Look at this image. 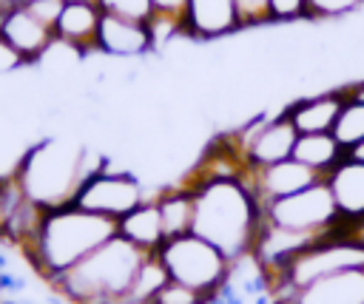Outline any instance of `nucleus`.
I'll return each mask as SVG.
<instances>
[{"label":"nucleus","mask_w":364,"mask_h":304,"mask_svg":"<svg viewBox=\"0 0 364 304\" xmlns=\"http://www.w3.org/2000/svg\"><path fill=\"white\" fill-rule=\"evenodd\" d=\"M185 185H191L196 196L193 233L216 244L230 261L247 256L262 224V205L250 188L242 179H202Z\"/></svg>","instance_id":"1"},{"label":"nucleus","mask_w":364,"mask_h":304,"mask_svg":"<svg viewBox=\"0 0 364 304\" xmlns=\"http://www.w3.org/2000/svg\"><path fill=\"white\" fill-rule=\"evenodd\" d=\"M114 236H117L114 219H105L71 202V205L46 210L34 241L23 253L34 264V270L46 281H51L60 273L80 264L85 256H91L97 247H102Z\"/></svg>","instance_id":"2"},{"label":"nucleus","mask_w":364,"mask_h":304,"mask_svg":"<svg viewBox=\"0 0 364 304\" xmlns=\"http://www.w3.org/2000/svg\"><path fill=\"white\" fill-rule=\"evenodd\" d=\"M82 148H85L82 142H74L65 136H48L28 145L20 153L11 173L23 196L43 210L71 205L77 190L85 182Z\"/></svg>","instance_id":"3"},{"label":"nucleus","mask_w":364,"mask_h":304,"mask_svg":"<svg viewBox=\"0 0 364 304\" xmlns=\"http://www.w3.org/2000/svg\"><path fill=\"white\" fill-rule=\"evenodd\" d=\"M145 256L148 253H142L117 233L114 239H108L102 247H97L91 256H85L80 264L60 273L48 284L71 304H111L128 293Z\"/></svg>","instance_id":"4"},{"label":"nucleus","mask_w":364,"mask_h":304,"mask_svg":"<svg viewBox=\"0 0 364 304\" xmlns=\"http://www.w3.org/2000/svg\"><path fill=\"white\" fill-rule=\"evenodd\" d=\"M159 259L165 261L173 281H182V284L199 290L210 301L225 290V284L230 278V259L216 244H210L208 239H202L196 233L168 239L159 247Z\"/></svg>","instance_id":"5"},{"label":"nucleus","mask_w":364,"mask_h":304,"mask_svg":"<svg viewBox=\"0 0 364 304\" xmlns=\"http://www.w3.org/2000/svg\"><path fill=\"white\" fill-rule=\"evenodd\" d=\"M347 270H364V247L355 244L350 236H344V230L338 227L333 236L310 244L296 259H290L279 273L264 276V287L270 278H282V281L304 290L321 278H330V276H338Z\"/></svg>","instance_id":"6"},{"label":"nucleus","mask_w":364,"mask_h":304,"mask_svg":"<svg viewBox=\"0 0 364 304\" xmlns=\"http://www.w3.org/2000/svg\"><path fill=\"white\" fill-rule=\"evenodd\" d=\"M262 219H267L279 227L313 233V236H330L341 227V213H338L336 199H333L324 179L293 193V196H284V199L264 205Z\"/></svg>","instance_id":"7"},{"label":"nucleus","mask_w":364,"mask_h":304,"mask_svg":"<svg viewBox=\"0 0 364 304\" xmlns=\"http://www.w3.org/2000/svg\"><path fill=\"white\" fill-rule=\"evenodd\" d=\"M148 196H151V190L145 188V182L134 170L108 165L105 170H100L88 182H82V188L74 196V205L119 222L125 213H131Z\"/></svg>","instance_id":"8"},{"label":"nucleus","mask_w":364,"mask_h":304,"mask_svg":"<svg viewBox=\"0 0 364 304\" xmlns=\"http://www.w3.org/2000/svg\"><path fill=\"white\" fill-rule=\"evenodd\" d=\"M324 176L316 173L313 168H307L304 162L299 159H282V162H273V165H262V168H250L245 170L242 182L250 188V193L256 196V202L264 207L276 199H284V196H293L316 182H321Z\"/></svg>","instance_id":"9"},{"label":"nucleus","mask_w":364,"mask_h":304,"mask_svg":"<svg viewBox=\"0 0 364 304\" xmlns=\"http://www.w3.org/2000/svg\"><path fill=\"white\" fill-rule=\"evenodd\" d=\"M0 37L9 40L23 57L28 65L40 63L46 57V51L54 45L57 34L48 23H43L34 11H28L23 3H11L3 9V17H0Z\"/></svg>","instance_id":"10"},{"label":"nucleus","mask_w":364,"mask_h":304,"mask_svg":"<svg viewBox=\"0 0 364 304\" xmlns=\"http://www.w3.org/2000/svg\"><path fill=\"white\" fill-rule=\"evenodd\" d=\"M154 51L151 31L145 20H131L119 14H102L100 37H97V54H105L111 60H139Z\"/></svg>","instance_id":"11"},{"label":"nucleus","mask_w":364,"mask_h":304,"mask_svg":"<svg viewBox=\"0 0 364 304\" xmlns=\"http://www.w3.org/2000/svg\"><path fill=\"white\" fill-rule=\"evenodd\" d=\"M236 0H188L185 31L191 40H222L242 31Z\"/></svg>","instance_id":"12"},{"label":"nucleus","mask_w":364,"mask_h":304,"mask_svg":"<svg viewBox=\"0 0 364 304\" xmlns=\"http://www.w3.org/2000/svg\"><path fill=\"white\" fill-rule=\"evenodd\" d=\"M344 102H347V88L338 85V88H327V91H316L293 99L290 105H284V114L290 116L299 134H327L336 128V119Z\"/></svg>","instance_id":"13"},{"label":"nucleus","mask_w":364,"mask_h":304,"mask_svg":"<svg viewBox=\"0 0 364 304\" xmlns=\"http://www.w3.org/2000/svg\"><path fill=\"white\" fill-rule=\"evenodd\" d=\"M102 6L100 3H88V0H65L57 23H54V34L60 43L77 48L82 57L88 51H97V37H100V23H102Z\"/></svg>","instance_id":"14"},{"label":"nucleus","mask_w":364,"mask_h":304,"mask_svg":"<svg viewBox=\"0 0 364 304\" xmlns=\"http://www.w3.org/2000/svg\"><path fill=\"white\" fill-rule=\"evenodd\" d=\"M336 207L341 213V222L361 219L364 216V162L355 156H344L327 176H324Z\"/></svg>","instance_id":"15"},{"label":"nucleus","mask_w":364,"mask_h":304,"mask_svg":"<svg viewBox=\"0 0 364 304\" xmlns=\"http://www.w3.org/2000/svg\"><path fill=\"white\" fill-rule=\"evenodd\" d=\"M117 233L125 241H131L134 247H139L142 253H159V247L168 241V233H165L156 199L148 196L142 205H136L131 213H125L117 222Z\"/></svg>","instance_id":"16"},{"label":"nucleus","mask_w":364,"mask_h":304,"mask_svg":"<svg viewBox=\"0 0 364 304\" xmlns=\"http://www.w3.org/2000/svg\"><path fill=\"white\" fill-rule=\"evenodd\" d=\"M154 199H156V205H159V213H162V224H165L168 239L193 233L196 196H193V188H191V185L173 182V185H168V188L154 190Z\"/></svg>","instance_id":"17"},{"label":"nucleus","mask_w":364,"mask_h":304,"mask_svg":"<svg viewBox=\"0 0 364 304\" xmlns=\"http://www.w3.org/2000/svg\"><path fill=\"white\" fill-rule=\"evenodd\" d=\"M296 304H364V270H347L299 290Z\"/></svg>","instance_id":"18"},{"label":"nucleus","mask_w":364,"mask_h":304,"mask_svg":"<svg viewBox=\"0 0 364 304\" xmlns=\"http://www.w3.org/2000/svg\"><path fill=\"white\" fill-rule=\"evenodd\" d=\"M344 156H347V151L333 136V131H327V134H299L296 148H293V159L304 162L307 168H313L321 176H327Z\"/></svg>","instance_id":"19"},{"label":"nucleus","mask_w":364,"mask_h":304,"mask_svg":"<svg viewBox=\"0 0 364 304\" xmlns=\"http://www.w3.org/2000/svg\"><path fill=\"white\" fill-rule=\"evenodd\" d=\"M333 136L341 142V148L350 153L355 145L364 142V102L361 99H353L347 97L338 119H336V128H333Z\"/></svg>","instance_id":"20"},{"label":"nucleus","mask_w":364,"mask_h":304,"mask_svg":"<svg viewBox=\"0 0 364 304\" xmlns=\"http://www.w3.org/2000/svg\"><path fill=\"white\" fill-rule=\"evenodd\" d=\"M148 31H151V43H154V51H165L171 43L188 37L185 31V17L182 14H168V11H154L148 20ZM191 40V37H188Z\"/></svg>","instance_id":"21"},{"label":"nucleus","mask_w":364,"mask_h":304,"mask_svg":"<svg viewBox=\"0 0 364 304\" xmlns=\"http://www.w3.org/2000/svg\"><path fill=\"white\" fill-rule=\"evenodd\" d=\"M361 6L364 0H307V20H341Z\"/></svg>","instance_id":"22"},{"label":"nucleus","mask_w":364,"mask_h":304,"mask_svg":"<svg viewBox=\"0 0 364 304\" xmlns=\"http://www.w3.org/2000/svg\"><path fill=\"white\" fill-rule=\"evenodd\" d=\"M151 304H210V298L202 295L199 290H193V287H188V284L171 278V281L156 293V298H154Z\"/></svg>","instance_id":"23"},{"label":"nucleus","mask_w":364,"mask_h":304,"mask_svg":"<svg viewBox=\"0 0 364 304\" xmlns=\"http://www.w3.org/2000/svg\"><path fill=\"white\" fill-rule=\"evenodd\" d=\"M102 6V11L108 14H119V17H131V20H148L154 14V3L151 0H97Z\"/></svg>","instance_id":"24"},{"label":"nucleus","mask_w":364,"mask_h":304,"mask_svg":"<svg viewBox=\"0 0 364 304\" xmlns=\"http://www.w3.org/2000/svg\"><path fill=\"white\" fill-rule=\"evenodd\" d=\"M267 14H270V23H279V26L307 20V0H270Z\"/></svg>","instance_id":"25"},{"label":"nucleus","mask_w":364,"mask_h":304,"mask_svg":"<svg viewBox=\"0 0 364 304\" xmlns=\"http://www.w3.org/2000/svg\"><path fill=\"white\" fill-rule=\"evenodd\" d=\"M239 6V17L245 28H259V26H270V0H236Z\"/></svg>","instance_id":"26"},{"label":"nucleus","mask_w":364,"mask_h":304,"mask_svg":"<svg viewBox=\"0 0 364 304\" xmlns=\"http://www.w3.org/2000/svg\"><path fill=\"white\" fill-rule=\"evenodd\" d=\"M26 65H28L26 57H23L9 40L0 37V77H9V74H14V71H20V68H26Z\"/></svg>","instance_id":"27"},{"label":"nucleus","mask_w":364,"mask_h":304,"mask_svg":"<svg viewBox=\"0 0 364 304\" xmlns=\"http://www.w3.org/2000/svg\"><path fill=\"white\" fill-rule=\"evenodd\" d=\"M341 230H344V236H350L355 244H361V247H364V216H361V219L341 222Z\"/></svg>","instance_id":"28"},{"label":"nucleus","mask_w":364,"mask_h":304,"mask_svg":"<svg viewBox=\"0 0 364 304\" xmlns=\"http://www.w3.org/2000/svg\"><path fill=\"white\" fill-rule=\"evenodd\" d=\"M344 88H347V97L364 102V77H358V80H353V82H344Z\"/></svg>","instance_id":"29"},{"label":"nucleus","mask_w":364,"mask_h":304,"mask_svg":"<svg viewBox=\"0 0 364 304\" xmlns=\"http://www.w3.org/2000/svg\"><path fill=\"white\" fill-rule=\"evenodd\" d=\"M350 156H355V159H361V162H364V142H361V145H355V148L350 151Z\"/></svg>","instance_id":"30"},{"label":"nucleus","mask_w":364,"mask_h":304,"mask_svg":"<svg viewBox=\"0 0 364 304\" xmlns=\"http://www.w3.org/2000/svg\"><path fill=\"white\" fill-rule=\"evenodd\" d=\"M0 17H3V6H0Z\"/></svg>","instance_id":"31"},{"label":"nucleus","mask_w":364,"mask_h":304,"mask_svg":"<svg viewBox=\"0 0 364 304\" xmlns=\"http://www.w3.org/2000/svg\"><path fill=\"white\" fill-rule=\"evenodd\" d=\"M88 3H97V0H88Z\"/></svg>","instance_id":"32"}]
</instances>
